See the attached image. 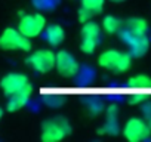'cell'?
Masks as SVG:
<instances>
[{"instance_id": "10", "label": "cell", "mask_w": 151, "mask_h": 142, "mask_svg": "<svg viewBox=\"0 0 151 142\" xmlns=\"http://www.w3.org/2000/svg\"><path fill=\"white\" fill-rule=\"evenodd\" d=\"M120 34V39L123 43L127 44L129 47V53L132 58H141L144 56L147 52H148V47H150V40L147 36H139V34H133L124 28H122L119 31Z\"/></svg>"}, {"instance_id": "2", "label": "cell", "mask_w": 151, "mask_h": 142, "mask_svg": "<svg viewBox=\"0 0 151 142\" xmlns=\"http://www.w3.org/2000/svg\"><path fill=\"white\" fill-rule=\"evenodd\" d=\"M71 123L64 115H52L40 124V139L43 142H59L70 136Z\"/></svg>"}, {"instance_id": "8", "label": "cell", "mask_w": 151, "mask_h": 142, "mask_svg": "<svg viewBox=\"0 0 151 142\" xmlns=\"http://www.w3.org/2000/svg\"><path fill=\"white\" fill-rule=\"evenodd\" d=\"M33 85L30 83V79L27 74L19 73V71H12V73H6L0 79V90H2L6 96L14 95L19 90H24L27 87H31Z\"/></svg>"}, {"instance_id": "6", "label": "cell", "mask_w": 151, "mask_h": 142, "mask_svg": "<svg viewBox=\"0 0 151 142\" xmlns=\"http://www.w3.org/2000/svg\"><path fill=\"white\" fill-rule=\"evenodd\" d=\"M25 62L30 68H33L37 73L46 74L55 68V52L46 47L30 50Z\"/></svg>"}, {"instance_id": "15", "label": "cell", "mask_w": 151, "mask_h": 142, "mask_svg": "<svg viewBox=\"0 0 151 142\" xmlns=\"http://www.w3.org/2000/svg\"><path fill=\"white\" fill-rule=\"evenodd\" d=\"M119 110L116 105H110L107 108V121L102 127V130L108 135H117L119 133Z\"/></svg>"}, {"instance_id": "5", "label": "cell", "mask_w": 151, "mask_h": 142, "mask_svg": "<svg viewBox=\"0 0 151 142\" xmlns=\"http://www.w3.org/2000/svg\"><path fill=\"white\" fill-rule=\"evenodd\" d=\"M46 16L34 12V14H21L19 19H18V25L17 30L25 36L27 39H36L39 36H42L45 27H46Z\"/></svg>"}, {"instance_id": "19", "label": "cell", "mask_w": 151, "mask_h": 142, "mask_svg": "<svg viewBox=\"0 0 151 142\" xmlns=\"http://www.w3.org/2000/svg\"><path fill=\"white\" fill-rule=\"evenodd\" d=\"M2 118H3V108L0 107V120H2Z\"/></svg>"}, {"instance_id": "16", "label": "cell", "mask_w": 151, "mask_h": 142, "mask_svg": "<svg viewBox=\"0 0 151 142\" xmlns=\"http://www.w3.org/2000/svg\"><path fill=\"white\" fill-rule=\"evenodd\" d=\"M101 28L104 33L107 34H117L122 28H123V21L114 15H105L102 18V22H101Z\"/></svg>"}, {"instance_id": "3", "label": "cell", "mask_w": 151, "mask_h": 142, "mask_svg": "<svg viewBox=\"0 0 151 142\" xmlns=\"http://www.w3.org/2000/svg\"><path fill=\"white\" fill-rule=\"evenodd\" d=\"M0 49L5 52H30L33 44L31 39L22 36L17 28L8 27L0 33Z\"/></svg>"}, {"instance_id": "13", "label": "cell", "mask_w": 151, "mask_h": 142, "mask_svg": "<svg viewBox=\"0 0 151 142\" xmlns=\"http://www.w3.org/2000/svg\"><path fill=\"white\" fill-rule=\"evenodd\" d=\"M43 39L52 46L56 47L59 46L64 40H65V30L62 28V25L59 24H46L45 30H43Z\"/></svg>"}, {"instance_id": "12", "label": "cell", "mask_w": 151, "mask_h": 142, "mask_svg": "<svg viewBox=\"0 0 151 142\" xmlns=\"http://www.w3.org/2000/svg\"><path fill=\"white\" fill-rule=\"evenodd\" d=\"M31 93H33V86L27 87L24 90H19V92H17L14 95H9L8 96V102H6V110L9 113H17V111L22 110L27 105V102L30 101Z\"/></svg>"}, {"instance_id": "11", "label": "cell", "mask_w": 151, "mask_h": 142, "mask_svg": "<svg viewBox=\"0 0 151 142\" xmlns=\"http://www.w3.org/2000/svg\"><path fill=\"white\" fill-rule=\"evenodd\" d=\"M105 0H82V6L79 9V21L80 24L92 19L95 15H99L104 11Z\"/></svg>"}, {"instance_id": "9", "label": "cell", "mask_w": 151, "mask_h": 142, "mask_svg": "<svg viewBox=\"0 0 151 142\" xmlns=\"http://www.w3.org/2000/svg\"><path fill=\"white\" fill-rule=\"evenodd\" d=\"M123 136L129 141V142H139L144 141L147 138H150L151 135V126L139 117H132L129 118L124 126H123Z\"/></svg>"}, {"instance_id": "7", "label": "cell", "mask_w": 151, "mask_h": 142, "mask_svg": "<svg viewBox=\"0 0 151 142\" xmlns=\"http://www.w3.org/2000/svg\"><path fill=\"white\" fill-rule=\"evenodd\" d=\"M53 70H56V73L61 77L71 79L79 74L80 64L71 52L61 49V50L55 52V68Z\"/></svg>"}, {"instance_id": "14", "label": "cell", "mask_w": 151, "mask_h": 142, "mask_svg": "<svg viewBox=\"0 0 151 142\" xmlns=\"http://www.w3.org/2000/svg\"><path fill=\"white\" fill-rule=\"evenodd\" d=\"M123 28L139 36H147L148 34V21L141 16H132L126 21H123Z\"/></svg>"}, {"instance_id": "1", "label": "cell", "mask_w": 151, "mask_h": 142, "mask_svg": "<svg viewBox=\"0 0 151 142\" xmlns=\"http://www.w3.org/2000/svg\"><path fill=\"white\" fill-rule=\"evenodd\" d=\"M132 56L129 52L119 50V49H105L99 53L96 62L98 65L110 73L123 74L130 70L132 67Z\"/></svg>"}, {"instance_id": "18", "label": "cell", "mask_w": 151, "mask_h": 142, "mask_svg": "<svg viewBox=\"0 0 151 142\" xmlns=\"http://www.w3.org/2000/svg\"><path fill=\"white\" fill-rule=\"evenodd\" d=\"M111 3H123V2H126V0H110Z\"/></svg>"}, {"instance_id": "17", "label": "cell", "mask_w": 151, "mask_h": 142, "mask_svg": "<svg viewBox=\"0 0 151 142\" xmlns=\"http://www.w3.org/2000/svg\"><path fill=\"white\" fill-rule=\"evenodd\" d=\"M129 86L130 87H150L151 77H148L147 74H136L129 79Z\"/></svg>"}, {"instance_id": "4", "label": "cell", "mask_w": 151, "mask_h": 142, "mask_svg": "<svg viewBox=\"0 0 151 142\" xmlns=\"http://www.w3.org/2000/svg\"><path fill=\"white\" fill-rule=\"evenodd\" d=\"M102 39V28L99 24L93 22L92 19L83 22L80 30V50L86 55H92Z\"/></svg>"}]
</instances>
